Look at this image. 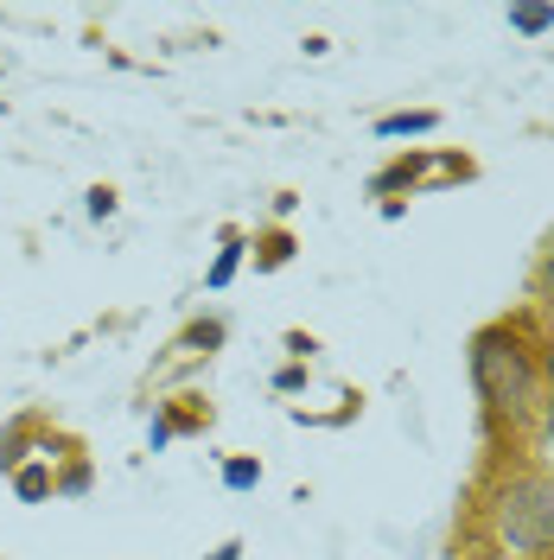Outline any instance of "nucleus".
I'll use <instances>...</instances> for the list:
<instances>
[{"mask_svg": "<svg viewBox=\"0 0 554 560\" xmlns=\"http://www.w3.org/2000/svg\"><path fill=\"white\" fill-rule=\"evenodd\" d=\"M472 383L490 401V415L510 420H529L535 401H542V370L529 363V350L510 325H490V331L472 338Z\"/></svg>", "mask_w": 554, "mask_h": 560, "instance_id": "obj_1", "label": "nucleus"}, {"mask_svg": "<svg viewBox=\"0 0 554 560\" xmlns=\"http://www.w3.org/2000/svg\"><path fill=\"white\" fill-rule=\"evenodd\" d=\"M490 528L510 555H549L554 548V478L517 471L490 497Z\"/></svg>", "mask_w": 554, "mask_h": 560, "instance_id": "obj_2", "label": "nucleus"}, {"mask_svg": "<svg viewBox=\"0 0 554 560\" xmlns=\"http://www.w3.org/2000/svg\"><path fill=\"white\" fill-rule=\"evenodd\" d=\"M440 115L434 108H408V115H382L377 121V140H408V135H434Z\"/></svg>", "mask_w": 554, "mask_h": 560, "instance_id": "obj_3", "label": "nucleus"}, {"mask_svg": "<svg viewBox=\"0 0 554 560\" xmlns=\"http://www.w3.org/2000/svg\"><path fill=\"white\" fill-rule=\"evenodd\" d=\"M236 268H243V243H236V236H230V243H223V255H217V261H210L205 287H210V293H223V287H230V280H236Z\"/></svg>", "mask_w": 554, "mask_h": 560, "instance_id": "obj_4", "label": "nucleus"}, {"mask_svg": "<svg viewBox=\"0 0 554 560\" xmlns=\"http://www.w3.org/2000/svg\"><path fill=\"white\" fill-rule=\"evenodd\" d=\"M554 26V7H510V33L522 38H542Z\"/></svg>", "mask_w": 554, "mask_h": 560, "instance_id": "obj_5", "label": "nucleus"}, {"mask_svg": "<svg viewBox=\"0 0 554 560\" xmlns=\"http://www.w3.org/2000/svg\"><path fill=\"white\" fill-rule=\"evenodd\" d=\"M223 485L230 490H255L262 485V465H255V458H230V465H223Z\"/></svg>", "mask_w": 554, "mask_h": 560, "instance_id": "obj_6", "label": "nucleus"}, {"mask_svg": "<svg viewBox=\"0 0 554 560\" xmlns=\"http://www.w3.org/2000/svg\"><path fill=\"white\" fill-rule=\"evenodd\" d=\"M13 485H20V497H45V490H51V471H38V465H26V471H20Z\"/></svg>", "mask_w": 554, "mask_h": 560, "instance_id": "obj_7", "label": "nucleus"}, {"mask_svg": "<svg viewBox=\"0 0 554 560\" xmlns=\"http://www.w3.org/2000/svg\"><path fill=\"white\" fill-rule=\"evenodd\" d=\"M90 217H96V223H103V217H115V191H108V185H96V191H90Z\"/></svg>", "mask_w": 554, "mask_h": 560, "instance_id": "obj_8", "label": "nucleus"}, {"mask_svg": "<svg viewBox=\"0 0 554 560\" xmlns=\"http://www.w3.org/2000/svg\"><path fill=\"white\" fill-rule=\"evenodd\" d=\"M535 287H542V300L554 306V243H549V255H542V275H535Z\"/></svg>", "mask_w": 554, "mask_h": 560, "instance_id": "obj_9", "label": "nucleus"}, {"mask_svg": "<svg viewBox=\"0 0 554 560\" xmlns=\"http://www.w3.org/2000/svg\"><path fill=\"white\" fill-rule=\"evenodd\" d=\"M542 376H549V383H554V350H549V363H542Z\"/></svg>", "mask_w": 554, "mask_h": 560, "instance_id": "obj_10", "label": "nucleus"}, {"mask_svg": "<svg viewBox=\"0 0 554 560\" xmlns=\"http://www.w3.org/2000/svg\"><path fill=\"white\" fill-rule=\"evenodd\" d=\"M452 560H472V555H452Z\"/></svg>", "mask_w": 554, "mask_h": 560, "instance_id": "obj_11", "label": "nucleus"}]
</instances>
